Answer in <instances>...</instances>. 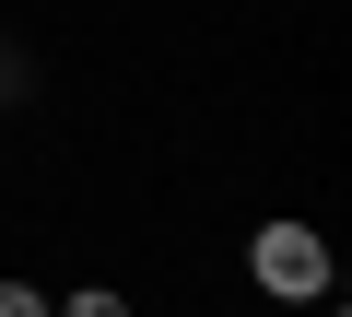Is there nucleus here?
I'll return each instance as SVG.
<instances>
[{"label":"nucleus","instance_id":"obj_1","mask_svg":"<svg viewBox=\"0 0 352 317\" xmlns=\"http://www.w3.org/2000/svg\"><path fill=\"white\" fill-rule=\"evenodd\" d=\"M247 270H258L270 294H294V305H305V294H329V247H317L305 223H258V247H247Z\"/></svg>","mask_w":352,"mask_h":317},{"label":"nucleus","instance_id":"obj_2","mask_svg":"<svg viewBox=\"0 0 352 317\" xmlns=\"http://www.w3.org/2000/svg\"><path fill=\"white\" fill-rule=\"evenodd\" d=\"M59 317H129V294H106V282H82V294H71Z\"/></svg>","mask_w":352,"mask_h":317},{"label":"nucleus","instance_id":"obj_3","mask_svg":"<svg viewBox=\"0 0 352 317\" xmlns=\"http://www.w3.org/2000/svg\"><path fill=\"white\" fill-rule=\"evenodd\" d=\"M0 317H47V294L36 282H0Z\"/></svg>","mask_w":352,"mask_h":317},{"label":"nucleus","instance_id":"obj_4","mask_svg":"<svg viewBox=\"0 0 352 317\" xmlns=\"http://www.w3.org/2000/svg\"><path fill=\"white\" fill-rule=\"evenodd\" d=\"M0 94H24V59H12V47H0Z\"/></svg>","mask_w":352,"mask_h":317}]
</instances>
